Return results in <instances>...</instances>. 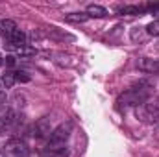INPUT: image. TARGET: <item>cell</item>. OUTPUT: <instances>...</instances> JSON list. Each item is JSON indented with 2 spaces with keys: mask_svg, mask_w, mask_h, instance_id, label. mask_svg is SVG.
<instances>
[{
  "mask_svg": "<svg viewBox=\"0 0 159 157\" xmlns=\"http://www.w3.org/2000/svg\"><path fill=\"white\" fill-rule=\"evenodd\" d=\"M65 20L67 22H72V24H81V22L89 20V15L85 11L83 13H69V15H65Z\"/></svg>",
  "mask_w": 159,
  "mask_h": 157,
  "instance_id": "cell-14",
  "label": "cell"
},
{
  "mask_svg": "<svg viewBox=\"0 0 159 157\" xmlns=\"http://www.w3.org/2000/svg\"><path fill=\"white\" fill-rule=\"evenodd\" d=\"M146 34L148 35H154V37H159V20H154V22H150L146 28Z\"/></svg>",
  "mask_w": 159,
  "mask_h": 157,
  "instance_id": "cell-15",
  "label": "cell"
},
{
  "mask_svg": "<svg viewBox=\"0 0 159 157\" xmlns=\"http://www.w3.org/2000/svg\"><path fill=\"white\" fill-rule=\"evenodd\" d=\"M6 104H7V98H6V92H2L0 91V111L6 107Z\"/></svg>",
  "mask_w": 159,
  "mask_h": 157,
  "instance_id": "cell-18",
  "label": "cell"
},
{
  "mask_svg": "<svg viewBox=\"0 0 159 157\" xmlns=\"http://www.w3.org/2000/svg\"><path fill=\"white\" fill-rule=\"evenodd\" d=\"M19 28H17V24H15V20H11V19H0V34L7 39L11 34H15Z\"/></svg>",
  "mask_w": 159,
  "mask_h": 157,
  "instance_id": "cell-10",
  "label": "cell"
},
{
  "mask_svg": "<svg viewBox=\"0 0 159 157\" xmlns=\"http://www.w3.org/2000/svg\"><path fill=\"white\" fill-rule=\"evenodd\" d=\"M148 98H152V87L148 83H137L133 87H129L128 91H124L119 96L117 104L119 109H126V107H137L141 104H144Z\"/></svg>",
  "mask_w": 159,
  "mask_h": 157,
  "instance_id": "cell-1",
  "label": "cell"
},
{
  "mask_svg": "<svg viewBox=\"0 0 159 157\" xmlns=\"http://www.w3.org/2000/svg\"><path fill=\"white\" fill-rule=\"evenodd\" d=\"M85 13L89 15V19H104L107 15V9L104 6H98V4H89Z\"/></svg>",
  "mask_w": 159,
  "mask_h": 157,
  "instance_id": "cell-9",
  "label": "cell"
},
{
  "mask_svg": "<svg viewBox=\"0 0 159 157\" xmlns=\"http://www.w3.org/2000/svg\"><path fill=\"white\" fill-rule=\"evenodd\" d=\"M26 41H28V35L22 32V30H17L15 34H11L7 39H6V46L9 48V50H19V48H22V46H26Z\"/></svg>",
  "mask_w": 159,
  "mask_h": 157,
  "instance_id": "cell-7",
  "label": "cell"
},
{
  "mask_svg": "<svg viewBox=\"0 0 159 157\" xmlns=\"http://www.w3.org/2000/svg\"><path fill=\"white\" fill-rule=\"evenodd\" d=\"M15 83H17L15 70H9V72H6L4 76H0V91L4 92V89H11Z\"/></svg>",
  "mask_w": 159,
  "mask_h": 157,
  "instance_id": "cell-12",
  "label": "cell"
},
{
  "mask_svg": "<svg viewBox=\"0 0 159 157\" xmlns=\"http://www.w3.org/2000/svg\"><path fill=\"white\" fill-rule=\"evenodd\" d=\"M4 154L9 157H30L32 155L30 146L24 141H20V139H11L6 144V148H4Z\"/></svg>",
  "mask_w": 159,
  "mask_h": 157,
  "instance_id": "cell-4",
  "label": "cell"
},
{
  "mask_svg": "<svg viewBox=\"0 0 159 157\" xmlns=\"http://www.w3.org/2000/svg\"><path fill=\"white\" fill-rule=\"evenodd\" d=\"M70 131H72V124L70 122L59 124L56 129H52L50 137L46 139V148H61V146H65V142L70 137Z\"/></svg>",
  "mask_w": 159,
  "mask_h": 157,
  "instance_id": "cell-3",
  "label": "cell"
},
{
  "mask_svg": "<svg viewBox=\"0 0 159 157\" xmlns=\"http://www.w3.org/2000/svg\"><path fill=\"white\" fill-rule=\"evenodd\" d=\"M15 76H17V83H19V81H22V83L30 81V76H28L26 72H20V70H17V72H15Z\"/></svg>",
  "mask_w": 159,
  "mask_h": 157,
  "instance_id": "cell-17",
  "label": "cell"
},
{
  "mask_svg": "<svg viewBox=\"0 0 159 157\" xmlns=\"http://www.w3.org/2000/svg\"><path fill=\"white\" fill-rule=\"evenodd\" d=\"M35 52H37V50H35V48H34V46H28V44H26V46H22V48H19V50H17V54H19V56H22V57H28V56H34V54H35Z\"/></svg>",
  "mask_w": 159,
  "mask_h": 157,
  "instance_id": "cell-16",
  "label": "cell"
},
{
  "mask_svg": "<svg viewBox=\"0 0 159 157\" xmlns=\"http://www.w3.org/2000/svg\"><path fill=\"white\" fill-rule=\"evenodd\" d=\"M52 133V128H50V118L48 117H43L39 118L34 126H32V135L35 139H48Z\"/></svg>",
  "mask_w": 159,
  "mask_h": 157,
  "instance_id": "cell-6",
  "label": "cell"
},
{
  "mask_svg": "<svg viewBox=\"0 0 159 157\" xmlns=\"http://www.w3.org/2000/svg\"><path fill=\"white\" fill-rule=\"evenodd\" d=\"M135 117L144 124H157L159 122V98H148L144 104L135 107Z\"/></svg>",
  "mask_w": 159,
  "mask_h": 157,
  "instance_id": "cell-2",
  "label": "cell"
},
{
  "mask_svg": "<svg viewBox=\"0 0 159 157\" xmlns=\"http://www.w3.org/2000/svg\"><path fill=\"white\" fill-rule=\"evenodd\" d=\"M20 124H22V117H20V115H17L15 111H11V113L7 115V118L2 122V128H0V135H7V137L15 135V133L19 131Z\"/></svg>",
  "mask_w": 159,
  "mask_h": 157,
  "instance_id": "cell-5",
  "label": "cell"
},
{
  "mask_svg": "<svg viewBox=\"0 0 159 157\" xmlns=\"http://www.w3.org/2000/svg\"><path fill=\"white\" fill-rule=\"evenodd\" d=\"M137 69L143 70V72L156 74V72H159V59H154V57H141V59L137 61Z\"/></svg>",
  "mask_w": 159,
  "mask_h": 157,
  "instance_id": "cell-8",
  "label": "cell"
},
{
  "mask_svg": "<svg viewBox=\"0 0 159 157\" xmlns=\"http://www.w3.org/2000/svg\"><path fill=\"white\" fill-rule=\"evenodd\" d=\"M4 63H6L7 67H13V65H15V57H13V56H6V57H4Z\"/></svg>",
  "mask_w": 159,
  "mask_h": 157,
  "instance_id": "cell-19",
  "label": "cell"
},
{
  "mask_svg": "<svg viewBox=\"0 0 159 157\" xmlns=\"http://www.w3.org/2000/svg\"><path fill=\"white\" fill-rule=\"evenodd\" d=\"M120 15H143L146 11V6H122L117 7Z\"/></svg>",
  "mask_w": 159,
  "mask_h": 157,
  "instance_id": "cell-13",
  "label": "cell"
},
{
  "mask_svg": "<svg viewBox=\"0 0 159 157\" xmlns=\"http://www.w3.org/2000/svg\"><path fill=\"white\" fill-rule=\"evenodd\" d=\"M70 152L67 146H61V148H44L41 157H69Z\"/></svg>",
  "mask_w": 159,
  "mask_h": 157,
  "instance_id": "cell-11",
  "label": "cell"
},
{
  "mask_svg": "<svg viewBox=\"0 0 159 157\" xmlns=\"http://www.w3.org/2000/svg\"><path fill=\"white\" fill-rule=\"evenodd\" d=\"M2 63H4V57H2V56H0V65H2Z\"/></svg>",
  "mask_w": 159,
  "mask_h": 157,
  "instance_id": "cell-20",
  "label": "cell"
}]
</instances>
